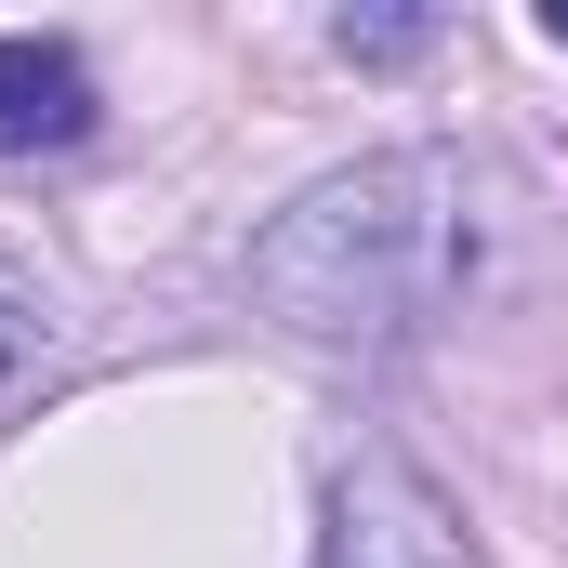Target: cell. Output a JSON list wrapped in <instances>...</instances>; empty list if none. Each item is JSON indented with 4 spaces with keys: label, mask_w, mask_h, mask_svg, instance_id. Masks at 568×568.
Instances as JSON below:
<instances>
[{
    "label": "cell",
    "mask_w": 568,
    "mask_h": 568,
    "mask_svg": "<svg viewBox=\"0 0 568 568\" xmlns=\"http://www.w3.org/2000/svg\"><path fill=\"white\" fill-rule=\"evenodd\" d=\"M463 278H476V185L436 145L304 185L252 239V304L304 344H410L463 304Z\"/></svg>",
    "instance_id": "cell-1"
},
{
    "label": "cell",
    "mask_w": 568,
    "mask_h": 568,
    "mask_svg": "<svg viewBox=\"0 0 568 568\" xmlns=\"http://www.w3.org/2000/svg\"><path fill=\"white\" fill-rule=\"evenodd\" d=\"M317 568H463V529H449V503H436L397 449H357L331 476V542H317Z\"/></svg>",
    "instance_id": "cell-2"
},
{
    "label": "cell",
    "mask_w": 568,
    "mask_h": 568,
    "mask_svg": "<svg viewBox=\"0 0 568 568\" xmlns=\"http://www.w3.org/2000/svg\"><path fill=\"white\" fill-rule=\"evenodd\" d=\"M80 133H93V67L67 40H0V159H40Z\"/></svg>",
    "instance_id": "cell-3"
},
{
    "label": "cell",
    "mask_w": 568,
    "mask_h": 568,
    "mask_svg": "<svg viewBox=\"0 0 568 568\" xmlns=\"http://www.w3.org/2000/svg\"><path fill=\"white\" fill-rule=\"evenodd\" d=\"M331 40H344V67H410V53L436 40V13H344Z\"/></svg>",
    "instance_id": "cell-4"
},
{
    "label": "cell",
    "mask_w": 568,
    "mask_h": 568,
    "mask_svg": "<svg viewBox=\"0 0 568 568\" xmlns=\"http://www.w3.org/2000/svg\"><path fill=\"white\" fill-rule=\"evenodd\" d=\"M40 344H53V331H40V291H27L13 265H0V397H13L27 371H40Z\"/></svg>",
    "instance_id": "cell-5"
},
{
    "label": "cell",
    "mask_w": 568,
    "mask_h": 568,
    "mask_svg": "<svg viewBox=\"0 0 568 568\" xmlns=\"http://www.w3.org/2000/svg\"><path fill=\"white\" fill-rule=\"evenodd\" d=\"M542 40H568V0H542Z\"/></svg>",
    "instance_id": "cell-6"
}]
</instances>
